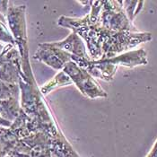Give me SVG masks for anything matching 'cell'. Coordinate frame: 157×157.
I'll return each mask as SVG.
<instances>
[{
	"label": "cell",
	"instance_id": "obj_1",
	"mask_svg": "<svg viewBox=\"0 0 157 157\" xmlns=\"http://www.w3.org/2000/svg\"><path fill=\"white\" fill-rule=\"evenodd\" d=\"M90 13L83 18L62 15L58 24L71 30L84 40L92 60L111 59L152 40L150 33L115 32L104 28L100 23L101 1H90Z\"/></svg>",
	"mask_w": 157,
	"mask_h": 157
},
{
	"label": "cell",
	"instance_id": "obj_6",
	"mask_svg": "<svg viewBox=\"0 0 157 157\" xmlns=\"http://www.w3.org/2000/svg\"><path fill=\"white\" fill-rule=\"evenodd\" d=\"M33 59L46 64L55 70L62 71L66 65L72 61V55L58 48L53 42H45L39 44Z\"/></svg>",
	"mask_w": 157,
	"mask_h": 157
},
{
	"label": "cell",
	"instance_id": "obj_11",
	"mask_svg": "<svg viewBox=\"0 0 157 157\" xmlns=\"http://www.w3.org/2000/svg\"><path fill=\"white\" fill-rule=\"evenodd\" d=\"M0 41L5 42L6 44L15 45L14 39L7 26L6 16H5L1 12H0Z\"/></svg>",
	"mask_w": 157,
	"mask_h": 157
},
{
	"label": "cell",
	"instance_id": "obj_5",
	"mask_svg": "<svg viewBox=\"0 0 157 157\" xmlns=\"http://www.w3.org/2000/svg\"><path fill=\"white\" fill-rule=\"evenodd\" d=\"M25 12V6H9L6 13L8 28L14 39L15 46L20 52L22 60L30 59Z\"/></svg>",
	"mask_w": 157,
	"mask_h": 157
},
{
	"label": "cell",
	"instance_id": "obj_4",
	"mask_svg": "<svg viewBox=\"0 0 157 157\" xmlns=\"http://www.w3.org/2000/svg\"><path fill=\"white\" fill-rule=\"evenodd\" d=\"M62 71L70 77L73 84L84 96L89 99L106 98L108 96L107 93L100 86L94 77L85 68L79 67L75 62L70 61L67 63Z\"/></svg>",
	"mask_w": 157,
	"mask_h": 157
},
{
	"label": "cell",
	"instance_id": "obj_7",
	"mask_svg": "<svg viewBox=\"0 0 157 157\" xmlns=\"http://www.w3.org/2000/svg\"><path fill=\"white\" fill-rule=\"evenodd\" d=\"M53 43L58 48L71 54L72 59L75 58L91 59L88 54L87 48L85 46L84 40L74 32H71V33L66 39L62 40L60 41H55Z\"/></svg>",
	"mask_w": 157,
	"mask_h": 157
},
{
	"label": "cell",
	"instance_id": "obj_13",
	"mask_svg": "<svg viewBox=\"0 0 157 157\" xmlns=\"http://www.w3.org/2000/svg\"><path fill=\"white\" fill-rule=\"evenodd\" d=\"M146 157H157V140L155 141L154 146L152 147L151 151L149 152V154L146 155Z\"/></svg>",
	"mask_w": 157,
	"mask_h": 157
},
{
	"label": "cell",
	"instance_id": "obj_9",
	"mask_svg": "<svg viewBox=\"0 0 157 157\" xmlns=\"http://www.w3.org/2000/svg\"><path fill=\"white\" fill-rule=\"evenodd\" d=\"M71 85H73V82L70 79V77L64 71H60L40 89L41 94L45 96L55 89Z\"/></svg>",
	"mask_w": 157,
	"mask_h": 157
},
{
	"label": "cell",
	"instance_id": "obj_2",
	"mask_svg": "<svg viewBox=\"0 0 157 157\" xmlns=\"http://www.w3.org/2000/svg\"><path fill=\"white\" fill-rule=\"evenodd\" d=\"M19 79L21 108L38 130L46 134L52 142L51 153L56 157H80L61 131L51 109L34 78L29 60L22 61Z\"/></svg>",
	"mask_w": 157,
	"mask_h": 157
},
{
	"label": "cell",
	"instance_id": "obj_3",
	"mask_svg": "<svg viewBox=\"0 0 157 157\" xmlns=\"http://www.w3.org/2000/svg\"><path fill=\"white\" fill-rule=\"evenodd\" d=\"M100 23L104 28L115 32L138 31L128 19L121 0L101 1Z\"/></svg>",
	"mask_w": 157,
	"mask_h": 157
},
{
	"label": "cell",
	"instance_id": "obj_16",
	"mask_svg": "<svg viewBox=\"0 0 157 157\" xmlns=\"http://www.w3.org/2000/svg\"><path fill=\"white\" fill-rule=\"evenodd\" d=\"M1 114H2V109L0 108V116H1Z\"/></svg>",
	"mask_w": 157,
	"mask_h": 157
},
{
	"label": "cell",
	"instance_id": "obj_14",
	"mask_svg": "<svg viewBox=\"0 0 157 157\" xmlns=\"http://www.w3.org/2000/svg\"><path fill=\"white\" fill-rule=\"evenodd\" d=\"M11 125H12V122H11V121H6V120H5L4 118H2V117L0 116V126H1V127L9 128Z\"/></svg>",
	"mask_w": 157,
	"mask_h": 157
},
{
	"label": "cell",
	"instance_id": "obj_15",
	"mask_svg": "<svg viewBox=\"0 0 157 157\" xmlns=\"http://www.w3.org/2000/svg\"><path fill=\"white\" fill-rule=\"evenodd\" d=\"M1 127V126H0ZM7 156V154H6V150H5V148H4V146L2 145V142H1V140H0V157H6Z\"/></svg>",
	"mask_w": 157,
	"mask_h": 157
},
{
	"label": "cell",
	"instance_id": "obj_8",
	"mask_svg": "<svg viewBox=\"0 0 157 157\" xmlns=\"http://www.w3.org/2000/svg\"><path fill=\"white\" fill-rule=\"evenodd\" d=\"M107 60L118 67H125L128 68H133L138 66H144L148 63L147 53L144 48L130 50L117 57L108 59Z\"/></svg>",
	"mask_w": 157,
	"mask_h": 157
},
{
	"label": "cell",
	"instance_id": "obj_10",
	"mask_svg": "<svg viewBox=\"0 0 157 157\" xmlns=\"http://www.w3.org/2000/svg\"><path fill=\"white\" fill-rule=\"evenodd\" d=\"M22 60L20 52L15 45L6 44L3 46L0 44V62L4 61Z\"/></svg>",
	"mask_w": 157,
	"mask_h": 157
},
{
	"label": "cell",
	"instance_id": "obj_12",
	"mask_svg": "<svg viewBox=\"0 0 157 157\" xmlns=\"http://www.w3.org/2000/svg\"><path fill=\"white\" fill-rule=\"evenodd\" d=\"M144 1H123V7L128 19L133 23L134 18L138 14L144 6Z\"/></svg>",
	"mask_w": 157,
	"mask_h": 157
}]
</instances>
